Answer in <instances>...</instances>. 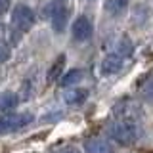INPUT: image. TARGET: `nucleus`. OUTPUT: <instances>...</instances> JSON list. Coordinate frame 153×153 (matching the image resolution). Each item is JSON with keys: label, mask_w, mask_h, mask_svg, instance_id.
Returning a JSON list of instances; mask_svg holds the SVG:
<instances>
[{"label": "nucleus", "mask_w": 153, "mask_h": 153, "mask_svg": "<svg viewBox=\"0 0 153 153\" xmlns=\"http://www.w3.org/2000/svg\"><path fill=\"white\" fill-rule=\"evenodd\" d=\"M109 138L119 143V146H134L142 138V124L138 121H128V119H113L111 126L107 128Z\"/></svg>", "instance_id": "nucleus-1"}, {"label": "nucleus", "mask_w": 153, "mask_h": 153, "mask_svg": "<svg viewBox=\"0 0 153 153\" xmlns=\"http://www.w3.org/2000/svg\"><path fill=\"white\" fill-rule=\"evenodd\" d=\"M52 153H80V149H76V147H57L56 151H52Z\"/></svg>", "instance_id": "nucleus-17"}, {"label": "nucleus", "mask_w": 153, "mask_h": 153, "mask_svg": "<svg viewBox=\"0 0 153 153\" xmlns=\"http://www.w3.org/2000/svg\"><path fill=\"white\" fill-rule=\"evenodd\" d=\"M88 98V90L79 88V86H69L63 92V102L67 105H82Z\"/></svg>", "instance_id": "nucleus-9"}, {"label": "nucleus", "mask_w": 153, "mask_h": 153, "mask_svg": "<svg viewBox=\"0 0 153 153\" xmlns=\"http://www.w3.org/2000/svg\"><path fill=\"white\" fill-rule=\"evenodd\" d=\"M67 16H69V12H67L65 4H61L59 0H57V2H52V6H50V21H52V29H54L56 33L65 31Z\"/></svg>", "instance_id": "nucleus-5"}, {"label": "nucleus", "mask_w": 153, "mask_h": 153, "mask_svg": "<svg viewBox=\"0 0 153 153\" xmlns=\"http://www.w3.org/2000/svg\"><path fill=\"white\" fill-rule=\"evenodd\" d=\"M82 76H84V73L80 69H69V71H65L63 76L59 79V84L63 86V88H69V86L79 84L80 80H82Z\"/></svg>", "instance_id": "nucleus-12"}, {"label": "nucleus", "mask_w": 153, "mask_h": 153, "mask_svg": "<svg viewBox=\"0 0 153 153\" xmlns=\"http://www.w3.org/2000/svg\"><path fill=\"white\" fill-rule=\"evenodd\" d=\"M10 2H12V0H0V13H4V12L10 10Z\"/></svg>", "instance_id": "nucleus-18"}, {"label": "nucleus", "mask_w": 153, "mask_h": 153, "mask_svg": "<svg viewBox=\"0 0 153 153\" xmlns=\"http://www.w3.org/2000/svg\"><path fill=\"white\" fill-rule=\"evenodd\" d=\"M65 63H67V59H65L63 54L56 57V61L50 65V69H48V82L59 80L61 76H63V73H65Z\"/></svg>", "instance_id": "nucleus-10"}, {"label": "nucleus", "mask_w": 153, "mask_h": 153, "mask_svg": "<svg viewBox=\"0 0 153 153\" xmlns=\"http://www.w3.org/2000/svg\"><path fill=\"white\" fill-rule=\"evenodd\" d=\"M71 31H73V38H75V40L86 42V40H90V38H92L94 27H92V21H90L86 16H80V17L75 19L73 29H71Z\"/></svg>", "instance_id": "nucleus-6"}, {"label": "nucleus", "mask_w": 153, "mask_h": 153, "mask_svg": "<svg viewBox=\"0 0 153 153\" xmlns=\"http://www.w3.org/2000/svg\"><path fill=\"white\" fill-rule=\"evenodd\" d=\"M113 113H115V119H128V121H138V123H140V117L143 115L142 107L136 102H132V100L119 102L115 105Z\"/></svg>", "instance_id": "nucleus-4"}, {"label": "nucleus", "mask_w": 153, "mask_h": 153, "mask_svg": "<svg viewBox=\"0 0 153 153\" xmlns=\"http://www.w3.org/2000/svg\"><path fill=\"white\" fill-rule=\"evenodd\" d=\"M140 96H142V100H146V102L153 103V73H151V75H147L146 79L142 80Z\"/></svg>", "instance_id": "nucleus-13"}, {"label": "nucleus", "mask_w": 153, "mask_h": 153, "mask_svg": "<svg viewBox=\"0 0 153 153\" xmlns=\"http://www.w3.org/2000/svg\"><path fill=\"white\" fill-rule=\"evenodd\" d=\"M126 4L128 2H124V0H105V10H107L111 16H119V13L126 8Z\"/></svg>", "instance_id": "nucleus-14"}, {"label": "nucleus", "mask_w": 153, "mask_h": 153, "mask_svg": "<svg viewBox=\"0 0 153 153\" xmlns=\"http://www.w3.org/2000/svg\"><path fill=\"white\" fill-rule=\"evenodd\" d=\"M123 63H124V57L119 54V52H113V54H109V56L103 57V61H102V73L105 76L115 75V73H119V71L123 69Z\"/></svg>", "instance_id": "nucleus-7"}, {"label": "nucleus", "mask_w": 153, "mask_h": 153, "mask_svg": "<svg viewBox=\"0 0 153 153\" xmlns=\"http://www.w3.org/2000/svg\"><path fill=\"white\" fill-rule=\"evenodd\" d=\"M84 151L86 153H113V146L105 138L94 136V138H88L84 142Z\"/></svg>", "instance_id": "nucleus-8"}, {"label": "nucleus", "mask_w": 153, "mask_h": 153, "mask_svg": "<svg viewBox=\"0 0 153 153\" xmlns=\"http://www.w3.org/2000/svg\"><path fill=\"white\" fill-rule=\"evenodd\" d=\"M10 57V46L6 42H0V63H4Z\"/></svg>", "instance_id": "nucleus-16"}, {"label": "nucleus", "mask_w": 153, "mask_h": 153, "mask_svg": "<svg viewBox=\"0 0 153 153\" xmlns=\"http://www.w3.org/2000/svg\"><path fill=\"white\" fill-rule=\"evenodd\" d=\"M12 25L17 29L19 33H27L31 31V27L35 25V13L33 10L25 6V4H19L12 10Z\"/></svg>", "instance_id": "nucleus-3"}, {"label": "nucleus", "mask_w": 153, "mask_h": 153, "mask_svg": "<svg viewBox=\"0 0 153 153\" xmlns=\"http://www.w3.org/2000/svg\"><path fill=\"white\" fill-rule=\"evenodd\" d=\"M124 2H128V0H124Z\"/></svg>", "instance_id": "nucleus-19"}, {"label": "nucleus", "mask_w": 153, "mask_h": 153, "mask_svg": "<svg viewBox=\"0 0 153 153\" xmlns=\"http://www.w3.org/2000/svg\"><path fill=\"white\" fill-rule=\"evenodd\" d=\"M17 103H19V98H17L16 92H10V90L0 92V111H2V113L12 111Z\"/></svg>", "instance_id": "nucleus-11"}, {"label": "nucleus", "mask_w": 153, "mask_h": 153, "mask_svg": "<svg viewBox=\"0 0 153 153\" xmlns=\"http://www.w3.org/2000/svg\"><path fill=\"white\" fill-rule=\"evenodd\" d=\"M33 115L31 113H10L0 117V134H12L19 130V128L27 126L29 123H33Z\"/></svg>", "instance_id": "nucleus-2"}, {"label": "nucleus", "mask_w": 153, "mask_h": 153, "mask_svg": "<svg viewBox=\"0 0 153 153\" xmlns=\"http://www.w3.org/2000/svg\"><path fill=\"white\" fill-rule=\"evenodd\" d=\"M117 52H119V54H121L123 57H124V56L128 57V56L132 54V44L128 42V38H123V42L119 44V50H117Z\"/></svg>", "instance_id": "nucleus-15"}]
</instances>
